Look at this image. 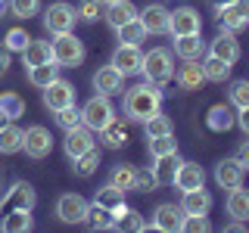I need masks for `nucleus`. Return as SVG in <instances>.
Wrapping results in <instances>:
<instances>
[{"label":"nucleus","mask_w":249,"mask_h":233,"mask_svg":"<svg viewBox=\"0 0 249 233\" xmlns=\"http://www.w3.org/2000/svg\"><path fill=\"white\" fill-rule=\"evenodd\" d=\"M56 78H59V66H56L53 59H50V62H41V66H31V68H28V81L35 84L37 90H44L47 84H50V81H56Z\"/></svg>","instance_id":"473e14b6"},{"label":"nucleus","mask_w":249,"mask_h":233,"mask_svg":"<svg viewBox=\"0 0 249 233\" xmlns=\"http://www.w3.org/2000/svg\"><path fill=\"white\" fill-rule=\"evenodd\" d=\"M209 3H212L215 10H218V6H228V3H233V0H209Z\"/></svg>","instance_id":"5fc2aeb1"},{"label":"nucleus","mask_w":249,"mask_h":233,"mask_svg":"<svg viewBox=\"0 0 249 233\" xmlns=\"http://www.w3.org/2000/svg\"><path fill=\"white\" fill-rule=\"evenodd\" d=\"M178 87L181 90H199L202 81H206V75H202V66L199 59H184V66L178 68Z\"/></svg>","instance_id":"5701e85b"},{"label":"nucleus","mask_w":249,"mask_h":233,"mask_svg":"<svg viewBox=\"0 0 249 233\" xmlns=\"http://www.w3.org/2000/svg\"><path fill=\"white\" fill-rule=\"evenodd\" d=\"M35 202H37L35 186L28 181H16L10 190H6V196H0V215L13 212V208H35Z\"/></svg>","instance_id":"0eeeda50"},{"label":"nucleus","mask_w":249,"mask_h":233,"mask_svg":"<svg viewBox=\"0 0 249 233\" xmlns=\"http://www.w3.org/2000/svg\"><path fill=\"white\" fill-rule=\"evenodd\" d=\"M3 3H6V0H0V10H3Z\"/></svg>","instance_id":"6e6d98bb"},{"label":"nucleus","mask_w":249,"mask_h":233,"mask_svg":"<svg viewBox=\"0 0 249 233\" xmlns=\"http://www.w3.org/2000/svg\"><path fill=\"white\" fill-rule=\"evenodd\" d=\"M124 199V193L122 190H115L112 183H106L103 190H97V202L100 205H106V208H112V205H119V202Z\"/></svg>","instance_id":"de8ad7c7"},{"label":"nucleus","mask_w":249,"mask_h":233,"mask_svg":"<svg viewBox=\"0 0 249 233\" xmlns=\"http://www.w3.org/2000/svg\"><path fill=\"white\" fill-rule=\"evenodd\" d=\"M146 152H150L153 159H159V155H168V152H178L175 131H171V134H159V137H146Z\"/></svg>","instance_id":"c9c22d12"},{"label":"nucleus","mask_w":249,"mask_h":233,"mask_svg":"<svg viewBox=\"0 0 249 233\" xmlns=\"http://www.w3.org/2000/svg\"><path fill=\"white\" fill-rule=\"evenodd\" d=\"M181 208H184V215H209L212 212V193H209L206 186L187 190L181 196Z\"/></svg>","instance_id":"aec40b11"},{"label":"nucleus","mask_w":249,"mask_h":233,"mask_svg":"<svg viewBox=\"0 0 249 233\" xmlns=\"http://www.w3.org/2000/svg\"><path fill=\"white\" fill-rule=\"evenodd\" d=\"M199 66H202V75H206V81L224 84V81L231 78L233 62H228V59H218V56H212V53H206V56L199 59Z\"/></svg>","instance_id":"393cba45"},{"label":"nucleus","mask_w":249,"mask_h":233,"mask_svg":"<svg viewBox=\"0 0 249 233\" xmlns=\"http://www.w3.org/2000/svg\"><path fill=\"white\" fill-rule=\"evenodd\" d=\"M137 19L143 22L146 34H168V10L162 3H150L137 13Z\"/></svg>","instance_id":"dca6fc26"},{"label":"nucleus","mask_w":249,"mask_h":233,"mask_svg":"<svg viewBox=\"0 0 249 233\" xmlns=\"http://www.w3.org/2000/svg\"><path fill=\"white\" fill-rule=\"evenodd\" d=\"M202 31V16L193 6H178L168 10V34L181 37V34H199Z\"/></svg>","instance_id":"423d86ee"},{"label":"nucleus","mask_w":249,"mask_h":233,"mask_svg":"<svg viewBox=\"0 0 249 233\" xmlns=\"http://www.w3.org/2000/svg\"><path fill=\"white\" fill-rule=\"evenodd\" d=\"M22 146H25V131H22L19 124H13V121L0 124V152L16 155V152H22Z\"/></svg>","instance_id":"b1692460"},{"label":"nucleus","mask_w":249,"mask_h":233,"mask_svg":"<svg viewBox=\"0 0 249 233\" xmlns=\"http://www.w3.org/2000/svg\"><path fill=\"white\" fill-rule=\"evenodd\" d=\"M78 22V13L72 3H66V0H56V3L47 6L44 13V28L50 31V34H66V31H72Z\"/></svg>","instance_id":"39448f33"},{"label":"nucleus","mask_w":249,"mask_h":233,"mask_svg":"<svg viewBox=\"0 0 249 233\" xmlns=\"http://www.w3.org/2000/svg\"><path fill=\"white\" fill-rule=\"evenodd\" d=\"M88 215V199L78 196V193H62L56 199V217L62 224H84Z\"/></svg>","instance_id":"1a4fd4ad"},{"label":"nucleus","mask_w":249,"mask_h":233,"mask_svg":"<svg viewBox=\"0 0 249 233\" xmlns=\"http://www.w3.org/2000/svg\"><path fill=\"white\" fill-rule=\"evenodd\" d=\"M243 177H246V168L240 165L237 159H221L215 165V183L221 190H233V186H243Z\"/></svg>","instance_id":"2eb2a0df"},{"label":"nucleus","mask_w":249,"mask_h":233,"mask_svg":"<svg viewBox=\"0 0 249 233\" xmlns=\"http://www.w3.org/2000/svg\"><path fill=\"white\" fill-rule=\"evenodd\" d=\"M228 97H231V106H237V109L249 106V81H246V78H240V81L231 84Z\"/></svg>","instance_id":"37998d69"},{"label":"nucleus","mask_w":249,"mask_h":233,"mask_svg":"<svg viewBox=\"0 0 249 233\" xmlns=\"http://www.w3.org/2000/svg\"><path fill=\"white\" fill-rule=\"evenodd\" d=\"M175 53L181 59H202L206 56V41L199 34H181L175 37Z\"/></svg>","instance_id":"a878e982"},{"label":"nucleus","mask_w":249,"mask_h":233,"mask_svg":"<svg viewBox=\"0 0 249 233\" xmlns=\"http://www.w3.org/2000/svg\"><path fill=\"white\" fill-rule=\"evenodd\" d=\"M181 221H184V208L175 205V202H162L153 212V227L162 230V233H178L181 230Z\"/></svg>","instance_id":"ddd939ff"},{"label":"nucleus","mask_w":249,"mask_h":233,"mask_svg":"<svg viewBox=\"0 0 249 233\" xmlns=\"http://www.w3.org/2000/svg\"><path fill=\"white\" fill-rule=\"evenodd\" d=\"M31 227H35L31 208H13V212L0 215V230L3 233H28Z\"/></svg>","instance_id":"412c9836"},{"label":"nucleus","mask_w":249,"mask_h":233,"mask_svg":"<svg viewBox=\"0 0 249 233\" xmlns=\"http://www.w3.org/2000/svg\"><path fill=\"white\" fill-rule=\"evenodd\" d=\"M181 155L178 152H168V155H159V159H153V177H156V186H168V183H175V174H178V168H181Z\"/></svg>","instance_id":"f3484780"},{"label":"nucleus","mask_w":249,"mask_h":233,"mask_svg":"<svg viewBox=\"0 0 249 233\" xmlns=\"http://www.w3.org/2000/svg\"><path fill=\"white\" fill-rule=\"evenodd\" d=\"M237 124H240V131L249 137V106H243V109H237Z\"/></svg>","instance_id":"8fccbe9b"},{"label":"nucleus","mask_w":249,"mask_h":233,"mask_svg":"<svg viewBox=\"0 0 249 233\" xmlns=\"http://www.w3.org/2000/svg\"><path fill=\"white\" fill-rule=\"evenodd\" d=\"M103 3H112V0H103Z\"/></svg>","instance_id":"4d7b16f0"},{"label":"nucleus","mask_w":249,"mask_h":233,"mask_svg":"<svg viewBox=\"0 0 249 233\" xmlns=\"http://www.w3.org/2000/svg\"><path fill=\"white\" fill-rule=\"evenodd\" d=\"M228 215L233 217V221H249V190H243V186H233V190H228Z\"/></svg>","instance_id":"cd10ccee"},{"label":"nucleus","mask_w":249,"mask_h":233,"mask_svg":"<svg viewBox=\"0 0 249 233\" xmlns=\"http://www.w3.org/2000/svg\"><path fill=\"white\" fill-rule=\"evenodd\" d=\"M100 10H103V0H81L78 3V19L81 22H97L100 19Z\"/></svg>","instance_id":"49530a36"},{"label":"nucleus","mask_w":249,"mask_h":233,"mask_svg":"<svg viewBox=\"0 0 249 233\" xmlns=\"http://www.w3.org/2000/svg\"><path fill=\"white\" fill-rule=\"evenodd\" d=\"M28 41H31V34L25 28H10L6 31V37H3V44H6V50L10 53H22L28 47Z\"/></svg>","instance_id":"a19ab883"},{"label":"nucleus","mask_w":249,"mask_h":233,"mask_svg":"<svg viewBox=\"0 0 249 233\" xmlns=\"http://www.w3.org/2000/svg\"><path fill=\"white\" fill-rule=\"evenodd\" d=\"M10 56H13V53L6 50V44H0V75H3L6 68H10Z\"/></svg>","instance_id":"864d4df0"},{"label":"nucleus","mask_w":249,"mask_h":233,"mask_svg":"<svg viewBox=\"0 0 249 233\" xmlns=\"http://www.w3.org/2000/svg\"><path fill=\"white\" fill-rule=\"evenodd\" d=\"M50 50H53V62H56L59 68H78L88 56V50H84V41L72 31H66V34H53L50 41Z\"/></svg>","instance_id":"f03ea898"},{"label":"nucleus","mask_w":249,"mask_h":233,"mask_svg":"<svg viewBox=\"0 0 249 233\" xmlns=\"http://www.w3.org/2000/svg\"><path fill=\"white\" fill-rule=\"evenodd\" d=\"M53 59V50H50V41H35L31 37L28 47L22 50V62L31 68V66H41V62H50Z\"/></svg>","instance_id":"c756f323"},{"label":"nucleus","mask_w":249,"mask_h":233,"mask_svg":"<svg viewBox=\"0 0 249 233\" xmlns=\"http://www.w3.org/2000/svg\"><path fill=\"white\" fill-rule=\"evenodd\" d=\"M233 159H237L240 165L249 171V140H246V143H240V150H237V155H233Z\"/></svg>","instance_id":"3c124183"},{"label":"nucleus","mask_w":249,"mask_h":233,"mask_svg":"<svg viewBox=\"0 0 249 233\" xmlns=\"http://www.w3.org/2000/svg\"><path fill=\"white\" fill-rule=\"evenodd\" d=\"M233 10L240 13V19L249 25V0H233Z\"/></svg>","instance_id":"603ef678"},{"label":"nucleus","mask_w":249,"mask_h":233,"mask_svg":"<svg viewBox=\"0 0 249 233\" xmlns=\"http://www.w3.org/2000/svg\"><path fill=\"white\" fill-rule=\"evenodd\" d=\"M115 230H137V233H140V230H146V221L134 212V208H128V212H124L119 221H115Z\"/></svg>","instance_id":"a18cd8bd"},{"label":"nucleus","mask_w":249,"mask_h":233,"mask_svg":"<svg viewBox=\"0 0 249 233\" xmlns=\"http://www.w3.org/2000/svg\"><path fill=\"white\" fill-rule=\"evenodd\" d=\"M109 62H112L124 78H128V75H140V68H143V50L134 47V44H119Z\"/></svg>","instance_id":"9d476101"},{"label":"nucleus","mask_w":249,"mask_h":233,"mask_svg":"<svg viewBox=\"0 0 249 233\" xmlns=\"http://www.w3.org/2000/svg\"><path fill=\"white\" fill-rule=\"evenodd\" d=\"M140 75H143L150 84H156V87H165L171 78H175L171 53L165 50V47H156V50L143 53V68H140Z\"/></svg>","instance_id":"7ed1b4c3"},{"label":"nucleus","mask_w":249,"mask_h":233,"mask_svg":"<svg viewBox=\"0 0 249 233\" xmlns=\"http://www.w3.org/2000/svg\"><path fill=\"white\" fill-rule=\"evenodd\" d=\"M218 25H221V31H240V28H246V22L240 19L233 3H228V6H218Z\"/></svg>","instance_id":"4c0bfd02"},{"label":"nucleus","mask_w":249,"mask_h":233,"mask_svg":"<svg viewBox=\"0 0 249 233\" xmlns=\"http://www.w3.org/2000/svg\"><path fill=\"white\" fill-rule=\"evenodd\" d=\"M128 143V131H124V124L115 118L109 121L103 131H100V146H106V150H122V146Z\"/></svg>","instance_id":"7c9ffc66"},{"label":"nucleus","mask_w":249,"mask_h":233,"mask_svg":"<svg viewBox=\"0 0 249 233\" xmlns=\"http://www.w3.org/2000/svg\"><path fill=\"white\" fill-rule=\"evenodd\" d=\"M90 146H97V140H93V131L84 128V124H78V128H69L66 131V140H62V150H66L69 162L78 159L81 152H88Z\"/></svg>","instance_id":"f8f14e48"},{"label":"nucleus","mask_w":249,"mask_h":233,"mask_svg":"<svg viewBox=\"0 0 249 233\" xmlns=\"http://www.w3.org/2000/svg\"><path fill=\"white\" fill-rule=\"evenodd\" d=\"M124 118L128 121H140L143 124L146 118H153L156 112H162V87L143 81V84H134L128 93H124V106H122Z\"/></svg>","instance_id":"f257e3e1"},{"label":"nucleus","mask_w":249,"mask_h":233,"mask_svg":"<svg viewBox=\"0 0 249 233\" xmlns=\"http://www.w3.org/2000/svg\"><path fill=\"white\" fill-rule=\"evenodd\" d=\"M56 124H59L62 131L78 128V124H81V109H78V103L75 106H66V109H56Z\"/></svg>","instance_id":"79ce46f5"},{"label":"nucleus","mask_w":249,"mask_h":233,"mask_svg":"<svg viewBox=\"0 0 249 233\" xmlns=\"http://www.w3.org/2000/svg\"><path fill=\"white\" fill-rule=\"evenodd\" d=\"M97 168H100V150L97 146H90L88 152H81L78 159H72V171L78 177H90Z\"/></svg>","instance_id":"72a5a7b5"},{"label":"nucleus","mask_w":249,"mask_h":233,"mask_svg":"<svg viewBox=\"0 0 249 233\" xmlns=\"http://www.w3.org/2000/svg\"><path fill=\"white\" fill-rule=\"evenodd\" d=\"M78 103V90L75 84L62 81V78H56V81H50L44 87V106L50 109V112H56V109H66V106H75Z\"/></svg>","instance_id":"6e6552de"},{"label":"nucleus","mask_w":249,"mask_h":233,"mask_svg":"<svg viewBox=\"0 0 249 233\" xmlns=\"http://www.w3.org/2000/svg\"><path fill=\"white\" fill-rule=\"evenodd\" d=\"M134 174H137V168L134 165H115L112 168V174H109V183L115 186V190H122V193H131L134 190Z\"/></svg>","instance_id":"f704fd0d"},{"label":"nucleus","mask_w":249,"mask_h":233,"mask_svg":"<svg viewBox=\"0 0 249 233\" xmlns=\"http://www.w3.org/2000/svg\"><path fill=\"white\" fill-rule=\"evenodd\" d=\"M84 224L90 230H112V212L106 205H100L97 199L88 202V215H84Z\"/></svg>","instance_id":"c85d7f7f"},{"label":"nucleus","mask_w":249,"mask_h":233,"mask_svg":"<svg viewBox=\"0 0 249 233\" xmlns=\"http://www.w3.org/2000/svg\"><path fill=\"white\" fill-rule=\"evenodd\" d=\"M209 53L218 59H228V62H237L240 59V44L233 37V31H218V37L209 44Z\"/></svg>","instance_id":"4be33fe9"},{"label":"nucleus","mask_w":249,"mask_h":233,"mask_svg":"<svg viewBox=\"0 0 249 233\" xmlns=\"http://www.w3.org/2000/svg\"><path fill=\"white\" fill-rule=\"evenodd\" d=\"M109 121H115V106H112V100H109V97H103V93L90 97L88 103L81 106V124H84V128H90L93 134H100Z\"/></svg>","instance_id":"20e7f679"},{"label":"nucleus","mask_w":249,"mask_h":233,"mask_svg":"<svg viewBox=\"0 0 249 233\" xmlns=\"http://www.w3.org/2000/svg\"><path fill=\"white\" fill-rule=\"evenodd\" d=\"M143 131H146V137H159V134H171V118L168 115H162V112H156L153 118H146L143 121Z\"/></svg>","instance_id":"58836bf2"},{"label":"nucleus","mask_w":249,"mask_h":233,"mask_svg":"<svg viewBox=\"0 0 249 233\" xmlns=\"http://www.w3.org/2000/svg\"><path fill=\"white\" fill-rule=\"evenodd\" d=\"M0 115H3L6 121L22 118V115H25V100H22L16 90H3L0 93Z\"/></svg>","instance_id":"2f4dec72"},{"label":"nucleus","mask_w":249,"mask_h":233,"mask_svg":"<svg viewBox=\"0 0 249 233\" xmlns=\"http://www.w3.org/2000/svg\"><path fill=\"white\" fill-rule=\"evenodd\" d=\"M25 155H31V159H47V155L53 152V137L50 131L44 128V124H31V128L25 131Z\"/></svg>","instance_id":"9b49d317"},{"label":"nucleus","mask_w":249,"mask_h":233,"mask_svg":"<svg viewBox=\"0 0 249 233\" xmlns=\"http://www.w3.org/2000/svg\"><path fill=\"white\" fill-rule=\"evenodd\" d=\"M175 186L181 193L206 186V171H202V165H196V162H181V168H178V174H175Z\"/></svg>","instance_id":"a211bd4d"},{"label":"nucleus","mask_w":249,"mask_h":233,"mask_svg":"<svg viewBox=\"0 0 249 233\" xmlns=\"http://www.w3.org/2000/svg\"><path fill=\"white\" fill-rule=\"evenodd\" d=\"M124 87V75L119 72V68L109 62V66L97 68V75H93V90L103 93V97H115V93H122Z\"/></svg>","instance_id":"4468645a"},{"label":"nucleus","mask_w":249,"mask_h":233,"mask_svg":"<svg viewBox=\"0 0 249 233\" xmlns=\"http://www.w3.org/2000/svg\"><path fill=\"white\" fill-rule=\"evenodd\" d=\"M137 6L131 3V0H112V3H106V22H109V28H122V25H128V22H134L137 19Z\"/></svg>","instance_id":"6ab92c4d"},{"label":"nucleus","mask_w":249,"mask_h":233,"mask_svg":"<svg viewBox=\"0 0 249 233\" xmlns=\"http://www.w3.org/2000/svg\"><path fill=\"white\" fill-rule=\"evenodd\" d=\"M181 230H184V233H206V230H212L209 215H184Z\"/></svg>","instance_id":"c03bdc74"},{"label":"nucleus","mask_w":249,"mask_h":233,"mask_svg":"<svg viewBox=\"0 0 249 233\" xmlns=\"http://www.w3.org/2000/svg\"><path fill=\"white\" fill-rule=\"evenodd\" d=\"M115 34H119V44H134L140 47L146 41V28H143V22L134 19V22H128V25H122V28H115Z\"/></svg>","instance_id":"e433bc0d"},{"label":"nucleus","mask_w":249,"mask_h":233,"mask_svg":"<svg viewBox=\"0 0 249 233\" xmlns=\"http://www.w3.org/2000/svg\"><path fill=\"white\" fill-rule=\"evenodd\" d=\"M134 190H137V193H153V190H156V177H153L150 168H137V174H134Z\"/></svg>","instance_id":"09e8293b"},{"label":"nucleus","mask_w":249,"mask_h":233,"mask_svg":"<svg viewBox=\"0 0 249 233\" xmlns=\"http://www.w3.org/2000/svg\"><path fill=\"white\" fill-rule=\"evenodd\" d=\"M10 10L16 19H35L37 13H41V0H10Z\"/></svg>","instance_id":"ea45409f"},{"label":"nucleus","mask_w":249,"mask_h":233,"mask_svg":"<svg viewBox=\"0 0 249 233\" xmlns=\"http://www.w3.org/2000/svg\"><path fill=\"white\" fill-rule=\"evenodd\" d=\"M206 124H209V131H218V134H224V131H231L233 124H237V115L231 112V106L218 103V106H212V109L206 112Z\"/></svg>","instance_id":"bb28decb"}]
</instances>
